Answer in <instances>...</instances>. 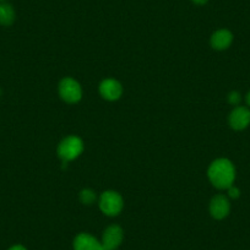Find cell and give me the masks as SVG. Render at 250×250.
<instances>
[{
    "label": "cell",
    "instance_id": "cell-1",
    "mask_svg": "<svg viewBox=\"0 0 250 250\" xmlns=\"http://www.w3.org/2000/svg\"><path fill=\"white\" fill-rule=\"evenodd\" d=\"M211 184L217 189H228L235 179V168L227 158H218L213 161L208 170Z\"/></svg>",
    "mask_w": 250,
    "mask_h": 250
},
{
    "label": "cell",
    "instance_id": "cell-2",
    "mask_svg": "<svg viewBox=\"0 0 250 250\" xmlns=\"http://www.w3.org/2000/svg\"><path fill=\"white\" fill-rule=\"evenodd\" d=\"M83 143L80 138L71 135L65 138L58 146V156L62 160V162H69L83 153Z\"/></svg>",
    "mask_w": 250,
    "mask_h": 250
},
{
    "label": "cell",
    "instance_id": "cell-3",
    "mask_svg": "<svg viewBox=\"0 0 250 250\" xmlns=\"http://www.w3.org/2000/svg\"><path fill=\"white\" fill-rule=\"evenodd\" d=\"M124 200L117 191L108 190L102 193L100 198V208L104 215L117 216L122 212Z\"/></svg>",
    "mask_w": 250,
    "mask_h": 250
},
{
    "label": "cell",
    "instance_id": "cell-4",
    "mask_svg": "<svg viewBox=\"0 0 250 250\" xmlns=\"http://www.w3.org/2000/svg\"><path fill=\"white\" fill-rule=\"evenodd\" d=\"M59 95L66 103H78L83 97V88L80 83L71 78L62 79L59 83Z\"/></svg>",
    "mask_w": 250,
    "mask_h": 250
},
{
    "label": "cell",
    "instance_id": "cell-5",
    "mask_svg": "<svg viewBox=\"0 0 250 250\" xmlns=\"http://www.w3.org/2000/svg\"><path fill=\"white\" fill-rule=\"evenodd\" d=\"M124 238V232L122 227L118 225H112L103 232L102 235V247L103 250H117L120 247Z\"/></svg>",
    "mask_w": 250,
    "mask_h": 250
},
{
    "label": "cell",
    "instance_id": "cell-6",
    "mask_svg": "<svg viewBox=\"0 0 250 250\" xmlns=\"http://www.w3.org/2000/svg\"><path fill=\"white\" fill-rule=\"evenodd\" d=\"M230 128L234 130H244L250 125V109L243 105H237L234 109L230 112L229 118Z\"/></svg>",
    "mask_w": 250,
    "mask_h": 250
},
{
    "label": "cell",
    "instance_id": "cell-7",
    "mask_svg": "<svg viewBox=\"0 0 250 250\" xmlns=\"http://www.w3.org/2000/svg\"><path fill=\"white\" fill-rule=\"evenodd\" d=\"M100 93L104 100L117 101L123 95V86L114 79H105L100 85Z\"/></svg>",
    "mask_w": 250,
    "mask_h": 250
},
{
    "label": "cell",
    "instance_id": "cell-8",
    "mask_svg": "<svg viewBox=\"0 0 250 250\" xmlns=\"http://www.w3.org/2000/svg\"><path fill=\"white\" fill-rule=\"evenodd\" d=\"M230 204L225 195H216L211 199L210 213L216 220H223L229 215Z\"/></svg>",
    "mask_w": 250,
    "mask_h": 250
},
{
    "label": "cell",
    "instance_id": "cell-9",
    "mask_svg": "<svg viewBox=\"0 0 250 250\" xmlns=\"http://www.w3.org/2000/svg\"><path fill=\"white\" fill-rule=\"evenodd\" d=\"M74 250H103L102 243L88 233H80L73 243Z\"/></svg>",
    "mask_w": 250,
    "mask_h": 250
},
{
    "label": "cell",
    "instance_id": "cell-10",
    "mask_svg": "<svg viewBox=\"0 0 250 250\" xmlns=\"http://www.w3.org/2000/svg\"><path fill=\"white\" fill-rule=\"evenodd\" d=\"M211 47L216 50H225L227 48L230 47L233 42V35L230 31L222 28V30H218L211 36Z\"/></svg>",
    "mask_w": 250,
    "mask_h": 250
},
{
    "label": "cell",
    "instance_id": "cell-11",
    "mask_svg": "<svg viewBox=\"0 0 250 250\" xmlns=\"http://www.w3.org/2000/svg\"><path fill=\"white\" fill-rule=\"evenodd\" d=\"M16 14L14 10L13 5H10L9 3H0V25L1 26H11L15 21Z\"/></svg>",
    "mask_w": 250,
    "mask_h": 250
},
{
    "label": "cell",
    "instance_id": "cell-12",
    "mask_svg": "<svg viewBox=\"0 0 250 250\" xmlns=\"http://www.w3.org/2000/svg\"><path fill=\"white\" fill-rule=\"evenodd\" d=\"M80 200L85 205H92L96 200L95 191H92L91 189H83L80 193Z\"/></svg>",
    "mask_w": 250,
    "mask_h": 250
},
{
    "label": "cell",
    "instance_id": "cell-13",
    "mask_svg": "<svg viewBox=\"0 0 250 250\" xmlns=\"http://www.w3.org/2000/svg\"><path fill=\"white\" fill-rule=\"evenodd\" d=\"M240 101H242V96H240V93L237 92V91H233V92H230L229 95H228V102H229L230 104L238 105L240 103Z\"/></svg>",
    "mask_w": 250,
    "mask_h": 250
},
{
    "label": "cell",
    "instance_id": "cell-14",
    "mask_svg": "<svg viewBox=\"0 0 250 250\" xmlns=\"http://www.w3.org/2000/svg\"><path fill=\"white\" fill-rule=\"evenodd\" d=\"M227 190H228V196H229L230 199H238L240 196V190L237 187H234V185L228 188Z\"/></svg>",
    "mask_w": 250,
    "mask_h": 250
},
{
    "label": "cell",
    "instance_id": "cell-15",
    "mask_svg": "<svg viewBox=\"0 0 250 250\" xmlns=\"http://www.w3.org/2000/svg\"><path fill=\"white\" fill-rule=\"evenodd\" d=\"M9 250H27V249H26V248L23 247V245L15 244V245H13V247L9 248Z\"/></svg>",
    "mask_w": 250,
    "mask_h": 250
},
{
    "label": "cell",
    "instance_id": "cell-16",
    "mask_svg": "<svg viewBox=\"0 0 250 250\" xmlns=\"http://www.w3.org/2000/svg\"><path fill=\"white\" fill-rule=\"evenodd\" d=\"M191 1H193L194 4H196V5H205L208 0H191Z\"/></svg>",
    "mask_w": 250,
    "mask_h": 250
},
{
    "label": "cell",
    "instance_id": "cell-17",
    "mask_svg": "<svg viewBox=\"0 0 250 250\" xmlns=\"http://www.w3.org/2000/svg\"><path fill=\"white\" fill-rule=\"evenodd\" d=\"M245 102H247V104L250 107V91L247 93V96H245Z\"/></svg>",
    "mask_w": 250,
    "mask_h": 250
},
{
    "label": "cell",
    "instance_id": "cell-18",
    "mask_svg": "<svg viewBox=\"0 0 250 250\" xmlns=\"http://www.w3.org/2000/svg\"><path fill=\"white\" fill-rule=\"evenodd\" d=\"M3 1H6V0H0V3H3Z\"/></svg>",
    "mask_w": 250,
    "mask_h": 250
}]
</instances>
